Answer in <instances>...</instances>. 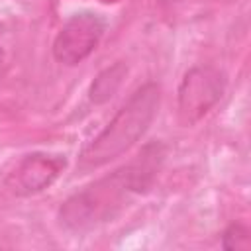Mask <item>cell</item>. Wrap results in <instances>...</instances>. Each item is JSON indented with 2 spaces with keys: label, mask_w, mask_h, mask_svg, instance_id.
I'll return each mask as SVG.
<instances>
[{
  "label": "cell",
  "mask_w": 251,
  "mask_h": 251,
  "mask_svg": "<svg viewBox=\"0 0 251 251\" xmlns=\"http://www.w3.org/2000/svg\"><path fill=\"white\" fill-rule=\"evenodd\" d=\"M165 157L163 141L145 143L131 161L71 194L59 208V224L71 233H88L114 222L135 196L153 186Z\"/></svg>",
  "instance_id": "cell-1"
},
{
  "label": "cell",
  "mask_w": 251,
  "mask_h": 251,
  "mask_svg": "<svg viewBox=\"0 0 251 251\" xmlns=\"http://www.w3.org/2000/svg\"><path fill=\"white\" fill-rule=\"evenodd\" d=\"M161 104V86L153 80L141 84L104 126V129L84 145L78 155V169L92 171L108 165L129 151L153 124Z\"/></svg>",
  "instance_id": "cell-2"
},
{
  "label": "cell",
  "mask_w": 251,
  "mask_h": 251,
  "mask_svg": "<svg viewBox=\"0 0 251 251\" xmlns=\"http://www.w3.org/2000/svg\"><path fill=\"white\" fill-rule=\"evenodd\" d=\"M227 78L224 71L212 65L188 69L176 90V114L182 126L198 124L224 96Z\"/></svg>",
  "instance_id": "cell-3"
},
{
  "label": "cell",
  "mask_w": 251,
  "mask_h": 251,
  "mask_svg": "<svg viewBox=\"0 0 251 251\" xmlns=\"http://www.w3.org/2000/svg\"><path fill=\"white\" fill-rule=\"evenodd\" d=\"M106 25V20L96 12H78L71 16L53 39L55 61L69 67L82 63L98 47Z\"/></svg>",
  "instance_id": "cell-4"
},
{
  "label": "cell",
  "mask_w": 251,
  "mask_h": 251,
  "mask_svg": "<svg viewBox=\"0 0 251 251\" xmlns=\"http://www.w3.org/2000/svg\"><path fill=\"white\" fill-rule=\"evenodd\" d=\"M65 155L29 153L22 157L6 176V188L14 196H33L49 188L65 171Z\"/></svg>",
  "instance_id": "cell-5"
},
{
  "label": "cell",
  "mask_w": 251,
  "mask_h": 251,
  "mask_svg": "<svg viewBox=\"0 0 251 251\" xmlns=\"http://www.w3.org/2000/svg\"><path fill=\"white\" fill-rule=\"evenodd\" d=\"M126 75H127V67H126L122 61H118V63H114L112 67L104 69V71L92 80V84H90V90H88L90 100H92L94 104H104V102H108V100L118 92V88L122 86V80H124Z\"/></svg>",
  "instance_id": "cell-6"
},
{
  "label": "cell",
  "mask_w": 251,
  "mask_h": 251,
  "mask_svg": "<svg viewBox=\"0 0 251 251\" xmlns=\"http://www.w3.org/2000/svg\"><path fill=\"white\" fill-rule=\"evenodd\" d=\"M222 247L226 251H235V249H249L251 247V237L247 226L233 222L222 231Z\"/></svg>",
  "instance_id": "cell-7"
},
{
  "label": "cell",
  "mask_w": 251,
  "mask_h": 251,
  "mask_svg": "<svg viewBox=\"0 0 251 251\" xmlns=\"http://www.w3.org/2000/svg\"><path fill=\"white\" fill-rule=\"evenodd\" d=\"M2 69H4V51L0 47V80H2Z\"/></svg>",
  "instance_id": "cell-8"
},
{
  "label": "cell",
  "mask_w": 251,
  "mask_h": 251,
  "mask_svg": "<svg viewBox=\"0 0 251 251\" xmlns=\"http://www.w3.org/2000/svg\"><path fill=\"white\" fill-rule=\"evenodd\" d=\"M161 2H171V0H161Z\"/></svg>",
  "instance_id": "cell-9"
}]
</instances>
